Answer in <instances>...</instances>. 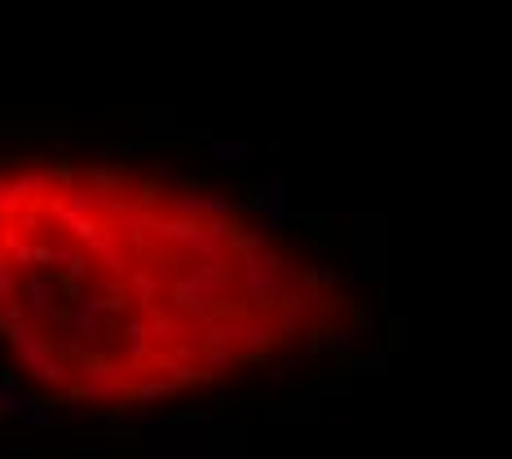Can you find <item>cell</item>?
<instances>
[{"label": "cell", "mask_w": 512, "mask_h": 459, "mask_svg": "<svg viewBox=\"0 0 512 459\" xmlns=\"http://www.w3.org/2000/svg\"><path fill=\"white\" fill-rule=\"evenodd\" d=\"M376 340L336 252L217 181L128 155H0V345L45 402H199Z\"/></svg>", "instance_id": "6da1fadb"}]
</instances>
